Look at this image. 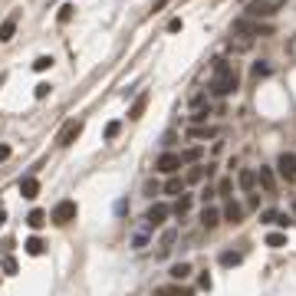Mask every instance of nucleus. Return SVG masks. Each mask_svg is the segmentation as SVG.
Listing matches in <instances>:
<instances>
[{
  "label": "nucleus",
  "instance_id": "obj_16",
  "mask_svg": "<svg viewBox=\"0 0 296 296\" xmlns=\"http://www.w3.org/2000/svg\"><path fill=\"white\" fill-rule=\"evenodd\" d=\"M13 33H17V17H10V20L0 23V43H10Z\"/></svg>",
  "mask_w": 296,
  "mask_h": 296
},
{
  "label": "nucleus",
  "instance_id": "obj_25",
  "mask_svg": "<svg viewBox=\"0 0 296 296\" xmlns=\"http://www.w3.org/2000/svg\"><path fill=\"white\" fill-rule=\"evenodd\" d=\"M197 158H201V145H191V148H185V152H181V161H185V164L197 161Z\"/></svg>",
  "mask_w": 296,
  "mask_h": 296
},
{
  "label": "nucleus",
  "instance_id": "obj_4",
  "mask_svg": "<svg viewBox=\"0 0 296 296\" xmlns=\"http://www.w3.org/2000/svg\"><path fill=\"white\" fill-rule=\"evenodd\" d=\"M181 155H175V152H164V155H158V161H155V171H161V175H178L181 171Z\"/></svg>",
  "mask_w": 296,
  "mask_h": 296
},
{
  "label": "nucleus",
  "instance_id": "obj_26",
  "mask_svg": "<svg viewBox=\"0 0 296 296\" xmlns=\"http://www.w3.org/2000/svg\"><path fill=\"white\" fill-rule=\"evenodd\" d=\"M243 260V253H234V250H227V253H220V263L224 267H237V263Z\"/></svg>",
  "mask_w": 296,
  "mask_h": 296
},
{
  "label": "nucleus",
  "instance_id": "obj_12",
  "mask_svg": "<svg viewBox=\"0 0 296 296\" xmlns=\"http://www.w3.org/2000/svg\"><path fill=\"white\" fill-rule=\"evenodd\" d=\"M257 181L263 185V191H267V194H273V191H276V178H273V171H270V168H260V171H257Z\"/></svg>",
  "mask_w": 296,
  "mask_h": 296
},
{
  "label": "nucleus",
  "instance_id": "obj_15",
  "mask_svg": "<svg viewBox=\"0 0 296 296\" xmlns=\"http://www.w3.org/2000/svg\"><path fill=\"white\" fill-rule=\"evenodd\" d=\"M155 296H191V290H188V286L171 283V286H158V290H155Z\"/></svg>",
  "mask_w": 296,
  "mask_h": 296
},
{
  "label": "nucleus",
  "instance_id": "obj_21",
  "mask_svg": "<svg viewBox=\"0 0 296 296\" xmlns=\"http://www.w3.org/2000/svg\"><path fill=\"white\" fill-rule=\"evenodd\" d=\"M237 181H241V188H243V191H250V188L257 185V171H250V168H243L241 175H237Z\"/></svg>",
  "mask_w": 296,
  "mask_h": 296
},
{
  "label": "nucleus",
  "instance_id": "obj_14",
  "mask_svg": "<svg viewBox=\"0 0 296 296\" xmlns=\"http://www.w3.org/2000/svg\"><path fill=\"white\" fill-rule=\"evenodd\" d=\"M20 194L27 197V201H33V197L40 194V181H36V178H23L20 181Z\"/></svg>",
  "mask_w": 296,
  "mask_h": 296
},
{
  "label": "nucleus",
  "instance_id": "obj_35",
  "mask_svg": "<svg viewBox=\"0 0 296 296\" xmlns=\"http://www.w3.org/2000/svg\"><path fill=\"white\" fill-rule=\"evenodd\" d=\"M69 17H73V3H66L63 10H59V23H66V20H69Z\"/></svg>",
  "mask_w": 296,
  "mask_h": 296
},
{
  "label": "nucleus",
  "instance_id": "obj_37",
  "mask_svg": "<svg viewBox=\"0 0 296 296\" xmlns=\"http://www.w3.org/2000/svg\"><path fill=\"white\" fill-rule=\"evenodd\" d=\"M3 220H7V211L0 208V227H3Z\"/></svg>",
  "mask_w": 296,
  "mask_h": 296
},
{
  "label": "nucleus",
  "instance_id": "obj_33",
  "mask_svg": "<svg viewBox=\"0 0 296 296\" xmlns=\"http://www.w3.org/2000/svg\"><path fill=\"white\" fill-rule=\"evenodd\" d=\"M33 96H36V99H46V96H50V82H40V86H36V92H33Z\"/></svg>",
  "mask_w": 296,
  "mask_h": 296
},
{
  "label": "nucleus",
  "instance_id": "obj_38",
  "mask_svg": "<svg viewBox=\"0 0 296 296\" xmlns=\"http://www.w3.org/2000/svg\"><path fill=\"white\" fill-rule=\"evenodd\" d=\"M293 214H296V197H293Z\"/></svg>",
  "mask_w": 296,
  "mask_h": 296
},
{
  "label": "nucleus",
  "instance_id": "obj_9",
  "mask_svg": "<svg viewBox=\"0 0 296 296\" xmlns=\"http://www.w3.org/2000/svg\"><path fill=\"white\" fill-rule=\"evenodd\" d=\"M220 217H224V214H220L217 208H208V204H204V211H201V224H204V227L208 230H214L220 224Z\"/></svg>",
  "mask_w": 296,
  "mask_h": 296
},
{
  "label": "nucleus",
  "instance_id": "obj_23",
  "mask_svg": "<svg viewBox=\"0 0 296 296\" xmlns=\"http://www.w3.org/2000/svg\"><path fill=\"white\" fill-rule=\"evenodd\" d=\"M27 224H30L33 230H40V227L46 224V214H43L40 208H36V211H30V214H27Z\"/></svg>",
  "mask_w": 296,
  "mask_h": 296
},
{
  "label": "nucleus",
  "instance_id": "obj_29",
  "mask_svg": "<svg viewBox=\"0 0 296 296\" xmlns=\"http://www.w3.org/2000/svg\"><path fill=\"white\" fill-rule=\"evenodd\" d=\"M270 73H273V69H270V63H257L253 66V76L260 79V76H270Z\"/></svg>",
  "mask_w": 296,
  "mask_h": 296
},
{
  "label": "nucleus",
  "instance_id": "obj_32",
  "mask_svg": "<svg viewBox=\"0 0 296 296\" xmlns=\"http://www.w3.org/2000/svg\"><path fill=\"white\" fill-rule=\"evenodd\" d=\"M145 243H148V234H135V241H132V247H135V250H142Z\"/></svg>",
  "mask_w": 296,
  "mask_h": 296
},
{
  "label": "nucleus",
  "instance_id": "obj_27",
  "mask_svg": "<svg viewBox=\"0 0 296 296\" xmlns=\"http://www.w3.org/2000/svg\"><path fill=\"white\" fill-rule=\"evenodd\" d=\"M50 66H53V56H36V63H33V69H36V73H46Z\"/></svg>",
  "mask_w": 296,
  "mask_h": 296
},
{
  "label": "nucleus",
  "instance_id": "obj_8",
  "mask_svg": "<svg viewBox=\"0 0 296 296\" xmlns=\"http://www.w3.org/2000/svg\"><path fill=\"white\" fill-rule=\"evenodd\" d=\"M168 214H171V208H168V204H152V208H148V214H145V220H148V227H158V224H164V220H168Z\"/></svg>",
  "mask_w": 296,
  "mask_h": 296
},
{
  "label": "nucleus",
  "instance_id": "obj_30",
  "mask_svg": "<svg viewBox=\"0 0 296 296\" xmlns=\"http://www.w3.org/2000/svg\"><path fill=\"white\" fill-rule=\"evenodd\" d=\"M20 267H17V260L13 257H3V273H17Z\"/></svg>",
  "mask_w": 296,
  "mask_h": 296
},
{
  "label": "nucleus",
  "instance_id": "obj_11",
  "mask_svg": "<svg viewBox=\"0 0 296 296\" xmlns=\"http://www.w3.org/2000/svg\"><path fill=\"white\" fill-rule=\"evenodd\" d=\"M204 178H211V164H208V168H204V164H194V168L185 175V181H188V185H201Z\"/></svg>",
  "mask_w": 296,
  "mask_h": 296
},
{
  "label": "nucleus",
  "instance_id": "obj_7",
  "mask_svg": "<svg viewBox=\"0 0 296 296\" xmlns=\"http://www.w3.org/2000/svg\"><path fill=\"white\" fill-rule=\"evenodd\" d=\"M276 168H280V175H283L286 181H293V178H296V155L293 152H283L280 158H276Z\"/></svg>",
  "mask_w": 296,
  "mask_h": 296
},
{
  "label": "nucleus",
  "instance_id": "obj_28",
  "mask_svg": "<svg viewBox=\"0 0 296 296\" xmlns=\"http://www.w3.org/2000/svg\"><path fill=\"white\" fill-rule=\"evenodd\" d=\"M267 247H286V234H270L267 237Z\"/></svg>",
  "mask_w": 296,
  "mask_h": 296
},
{
  "label": "nucleus",
  "instance_id": "obj_13",
  "mask_svg": "<svg viewBox=\"0 0 296 296\" xmlns=\"http://www.w3.org/2000/svg\"><path fill=\"white\" fill-rule=\"evenodd\" d=\"M148 99H152V96H148V92H142V96H138L135 102H132L129 119H142V115H145V109H148Z\"/></svg>",
  "mask_w": 296,
  "mask_h": 296
},
{
  "label": "nucleus",
  "instance_id": "obj_10",
  "mask_svg": "<svg viewBox=\"0 0 296 296\" xmlns=\"http://www.w3.org/2000/svg\"><path fill=\"white\" fill-rule=\"evenodd\" d=\"M224 220H227V224H241V220H243V204L227 201V208H224Z\"/></svg>",
  "mask_w": 296,
  "mask_h": 296
},
{
  "label": "nucleus",
  "instance_id": "obj_24",
  "mask_svg": "<svg viewBox=\"0 0 296 296\" xmlns=\"http://www.w3.org/2000/svg\"><path fill=\"white\" fill-rule=\"evenodd\" d=\"M23 247H27V253H30V257H40V253L46 250V243L40 241V237H30V241L23 243Z\"/></svg>",
  "mask_w": 296,
  "mask_h": 296
},
{
  "label": "nucleus",
  "instance_id": "obj_1",
  "mask_svg": "<svg viewBox=\"0 0 296 296\" xmlns=\"http://www.w3.org/2000/svg\"><path fill=\"white\" fill-rule=\"evenodd\" d=\"M211 92L214 96H234L237 92V69L227 59H214V76H211Z\"/></svg>",
  "mask_w": 296,
  "mask_h": 296
},
{
  "label": "nucleus",
  "instance_id": "obj_2",
  "mask_svg": "<svg viewBox=\"0 0 296 296\" xmlns=\"http://www.w3.org/2000/svg\"><path fill=\"white\" fill-rule=\"evenodd\" d=\"M234 33H241V36H270L273 27L253 20V17H241V20H234Z\"/></svg>",
  "mask_w": 296,
  "mask_h": 296
},
{
  "label": "nucleus",
  "instance_id": "obj_3",
  "mask_svg": "<svg viewBox=\"0 0 296 296\" xmlns=\"http://www.w3.org/2000/svg\"><path fill=\"white\" fill-rule=\"evenodd\" d=\"M76 214H79L76 201H59V204L53 208V224H59V227H63V224H73Z\"/></svg>",
  "mask_w": 296,
  "mask_h": 296
},
{
  "label": "nucleus",
  "instance_id": "obj_5",
  "mask_svg": "<svg viewBox=\"0 0 296 296\" xmlns=\"http://www.w3.org/2000/svg\"><path fill=\"white\" fill-rule=\"evenodd\" d=\"M276 13L273 3H267V0H250L247 3V17H253V20H270Z\"/></svg>",
  "mask_w": 296,
  "mask_h": 296
},
{
  "label": "nucleus",
  "instance_id": "obj_19",
  "mask_svg": "<svg viewBox=\"0 0 296 296\" xmlns=\"http://www.w3.org/2000/svg\"><path fill=\"white\" fill-rule=\"evenodd\" d=\"M188 135H191V138H214V135H217V129H211V125H191V129H188Z\"/></svg>",
  "mask_w": 296,
  "mask_h": 296
},
{
  "label": "nucleus",
  "instance_id": "obj_20",
  "mask_svg": "<svg viewBox=\"0 0 296 296\" xmlns=\"http://www.w3.org/2000/svg\"><path fill=\"white\" fill-rule=\"evenodd\" d=\"M185 178H178V175H171L168 178V185H164V194H181V191H185Z\"/></svg>",
  "mask_w": 296,
  "mask_h": 296
},
{
  "label": "nucleus",
  "instance_id": "obj_18",
  "mask_svg": "<svg viewBox=\"0 0 296 296\" xmlns=\"http://www.w3.org/2000/svg\"><path fill=\"white\" fill-rule=\"evenodd\" d=\"M188 211H191V194H178V201H175V208H171V214H175V217H185Z\"/></svg>",
  "mask_w": 296,
  "mask_h": 296
},
{
  "label": "nucleus",
  "instance_id": "obj_17",
  "mask_svg": "<svg viewBox=\"0 0 296 296\" xmlns=\"http://www.w3.org/2000/svg\"><path fill=\"white\" fill-rule=\"evenodd\" d=\"M260 220H263V224H280V227H286V224H290V217H286V214H280V211H263Z\"/></svg>",
  "mask_w": 296,
  "mask_h": 296
},
{
  "label": "nucleus",
  "instance_id": "obj_22",
  "mask_svg": "<svg viewBox=\"0 0 296 296\" xmlns=\"http://www.w3.org/2000/svg\"><path fill=\"white\" fill-rule=\"evenodd\" d=\"M188 276H191V263H175V267H171V280L181 283V280H188Z\"/></svg>",
  "mask_w": 296,
  "mask_h": 296
},
{
  "label": "nucleus",
  "instance_id": "obj_36",
  "mask_svg": "<svg viewBox=\"0 0 296 296\" xmlns=\"http://www.w3.org/2000/svg\"><path fill=\"white\" fill-rule=\"evenodd\" d=\"M10 158V145H0V161H7Z\"/></svg>",
  "mask_w": 296,
  "mask_h": 296
},
{
  "label": "nucleus",
  "instance_id": "obj_34",
  "mask_svg": "<svg viewBox=\"0 0 296 296\" xmlns=\"http://www.w3.org/2000/svg\"><path fill=\"white\" fill-rule=\"evenodd\" d=\"M230 188H234V181H230V178H224V181L217 185V194H230Z\"/></svg>",
  "mask_w": 296,
  "mask_h": 296
},
{
  "label": "nucleus",
  "instance_id": "obj_6",
  "mask_svg": "<svg viewBox=\"0 0 296 296\" xmlns=\"http://www.w3.org/2000/svg\"><path fill=\"white\" fill-rule=\"evenodd\" d=\"M79 135H82V122L73 119V122H66V125H63V132H59V138H56V142H59V148H69Z\"/></svg>",
  "mask_w": 296,
  "mask_h": 296
},
{
  "label": "nucleus",
  "instance_id": "obj_31",
  "mask_svg": "<svg viewBox=\"0 0 296 296\" xmlns=\"http://www.w3.org/2000/svg\"><path fill=\"white\" fill-rule=\"evenodd\" d=\"M119 132H122V125H119V122H109V125H106V138H115Z\"/></svg>",
  "mask_w": 296,
  "mask_h": 296
}]
</instances>
